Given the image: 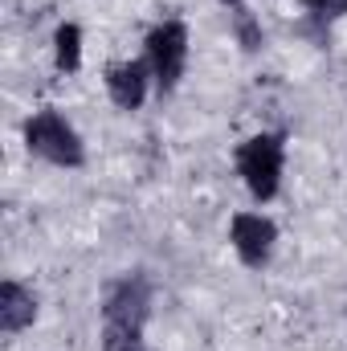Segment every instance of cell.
<instances>
[{
	"instance_id": "6da1fadb",
	"label": "cell",
	"mask_w": 347,
	"mask_h": 351,
	"mask_svg": "<svg viewBox=\"0 0 347 351\" xmlns=\"http://www.w3.org/2000/svg\"><path fill=\"white\" fill-rule=\"evenodd\" d=\"M152 298L156 286L143 269L119 274L115 282H106L102 302H98V343L102 351H152L143 331L152 319Z\"/></svg>"
},
{
	"instance_id": "7a4b0ae2",
	"label": "cell",
	"mask_w": 347,
	"mask_h": 351,
	"mask_svg": "<svg viewBox=\"0 0 347 351\" xmlns=\"http://www.w3.org/2000/svg\"><path fill=\"white\" fill-rule=\"evenodd\" d=\"M233 164H237V176H241L246 192L258 204H270L282 192V176H286V135L282 131H258V135H250L237 147Z\"/></svg>"
},
{
	"instance_id": "3957f363",
	"label": "cell",
	"mask_w": 347,
	"mask_h": 351,
	"mask_svg": "<svg viewBox=\"0 0 347 351\" xmlns=\"http://www.w3.org/2000/svg\"><path fill=\"white\" fill-rule=\"evenodd\" d=\"M25 147H29V156H37L41 164H53V168L86 164V143H82L78 127L53 106H41L25 119Z\"/></svg>"
},
{
	"instance_id": "277c9868",
	"label": "cell",
	"mask_w": 347,
	"mask_h": 351,
	"mask_svg": "<svg viewBox=\"0 0 347 351\" xmlns=\"http://www.w3.org/2000/svg\"><path fill=\"white\" fill-rule=\"evenodd\" d=\"M143 62L152 70V82L160 94H172L188 70V25L180 16H164L143 37Z\"/></svg>"
},
{
	"instance_id": "5b68a950",
	"label": "cell",
	"mask_w": 347,
	"mask_h": 351,
	"mask_svg": "<svg viewBox=\"0 0 347 351\" xmlns=\"http://www.w3.org/2000/svg\"><path fill=\"white\" fill-rule=\"evenodd\" d=\"M229 245L237 254V262L246 269H265L274 250H278V225L258 213V208H246V213H233L229 217Z\"/></svg>"
},
{
	"instance_id": "8992f818",
	"label": "cell",
	"mask_w": 347,
	"mask_h": 351,
	"mask_svg": "<svg viewBox=\"0 0 347 351\" xmlns=\"http://www.w3.org/2000/svg\"><path fill=\"white\" fill-rule=\"evenodd\" d=\"M106 98L119 106V110H139L143 102H147V94H152V70H147V62L143 58H131V62H115V66H106Z\"/></svg>"
},
{
	"instance_id": "52a82bcc",
	"label": "cell",
	"mask_w": 347,
	"mask_h": 351,
	"mask_svg": "<svg viewBox=\"0 0 347 351\" xmlns=\"http://www.w3.org/2000/svg\"><path fill=\"white\" fill-rule=\"evenodd\" d=\"M33 323H37V294L25 282L4 278L0 282V331L4 335H21Z\"/></svg>"
},
{
	"instance_id": "ba28073f",
	"label": "cell",
	"mask_w": 347,
	"mask_h": 351,
	"mask_svg": "<svg viewBox=\"0 0 347 351\" xmlns=\"http://www.w3.org/2000/svg\"><path fill=\"white\" fill-rule=\"evenodd\" d=\"M53 66L62 74H78L82 70V29L74 21L53 29Z\"/></svg>"
},
{
	"instance_id": "9c48e42d",
	"label": "cell",
	"mask_w": 347,
	"mask_h": 351,
	"mask_svg": "<svg viewBox=\"0 0 347 351\" xmlns=\"http://www.w3.org/2000/svg\"><path fill=\"white\" fill-rule=\"evenodd\" d=\"M233 16V37H237V45L246 49V53H258L261 45H265V33H261V21L241 4V8H233L229 12Z\"/></svg>"
},
{
	"instance_id": "30bf717a",
	"label": "cell",
	"mask_w": 347,
	"mask_h": 351,
	"mask_svg": "<svg viewBox=\"0 0 347 351\" xmlns=\"http://www.w3.org/2000/svg\"><path fill=\"white\" fill-rule=\"evenodd\" d=\"M319 25H331V21H339V16H347V0H298Z\"/></svg>"
},
{
	"instance_id": "8fae6325",
	"label": "cell",
	"mask_w": 347,
	"mask_h": 351,
	"mask_svg": "<svg viewBox=\"0 0 347 351\" xmlns=\"http://www.w3.org/2000/svg\"><path fill=\"white\" fill-rule=\"evenodd\" d=\"M217 4H225V8H229V12H233V8H241V4H246V0H217Z\"/></svg>"
}]
</instances>
